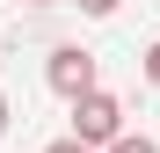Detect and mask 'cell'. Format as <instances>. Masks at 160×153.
Wrapping results in <instances>:
<instances>
[{
    "label": "cell",
    "instance_id": "obj_1",
    "mask_svg": "<svg viewBox=\"0 0 160 153\" xmlns=\"http://www.w3.org/2000/svg\"><path fill=\"white\" fill-rule=\"evenodd\" d=\"M44 80H51V95H66V102H80V95H95L102 80H95V51H80V44H58L44 59Z\"/></svg>",
    "mask_w": 160,
    "mask_h": 153
},
{
    "label": "cell",
    "instance_id": "obj_2",
    "mask_svg": "<svg viewBox=\"0 0 160 153\" xmlns=\"http://www.w3.org/2000/svg\"><path fill=\"white\" fill-rule=\"evenodd\" d=\"M73 131L88 139V146H117V139H124V102L102 95V88L80 95V102H73Z\"/></svg>",
    "mask_w": 160,
    "mask_h": 153
},
{
    "label": "cell",
    "instance_id": "obj_3",
    "mask_svg": "<svg viewBox=\"0 0 160 153\" xmlns=\"http://www.w3.org/2000/svg\"><path fill=\"white\" fill-rule=\"evenodd\" d=\"M102 153H160V139H146V131H124L117 146H102Z\"/></svg>",
    "mask_w": 160,
    "mask_h": 153
},
{
    "label": "cell",
    "instance_id": "obj_4",
    "mask_svg": "<svg viewBox=\"0 0 160 153\" xmlns=\"http://www.w3.org/2000/svg\"><path fill=\"white\" fill-rule=\"evenodd\" d=\"M44 153H102V146H88V139L73 131V139H58V146H44Z\"/></svg>",
    "mask_w": 160,
    "mask_h": 153
},
{
    "label": "cell",
    "instance_id": "obj_5",
    "mask_svg": "<svg viewBox=\"0 0 160 153\" xmlns=\"http://www.w3.org/2000/svg\"><path fill=\"white\" fill-rule=\"evenodd\" d=\"M117 8H124V0H80V15H95V22H102V15H117Z\"/></svg>",
    "mask_w": 160,
    "mask_h": 153
},
{
    "label": "cell",
    "instance_id": "obj_6",
    "mask_svg": "<svg viewBox=\"0 0 160 153\" xmlns=\"http://www.w3.org/2000/svg\"><path fill=\"white\" fill-rule=\"evenodd\" d=\"M146 80H153V88H160V44H153V51H146Z\"/></svg>",
    "mask_w": 160,
    "mask_h": 153
},
{
    "label": "cell",
    "instance_id": "obj_7",
    "mask_svg": "<svg viewBox=\"0 0 160 153\" xmlns=\"http://www.w3.org/2000/svg\"><path fill=\"white\" fill-rule=\"evenodd\" d=\"M8 117H15V110H8V95H0V139H8Z\"/></svg>",
    "mask_w": 160,
    "mask_h": 153
},
{
    "label": "cell",
    "instance_id": "obj_8",
    "mask_svg": "<svg viewBox=\"0 0 160 153\" xmlns=\"http://www.w3.org/2000/svg\"><path fill=\"white\" fill-rule=\"evenodd\" d=\"M29 8H58V0H29Z\"/></svg>",
    "mask_w": 160,
    "mask_h": 153
}]
</instances>
